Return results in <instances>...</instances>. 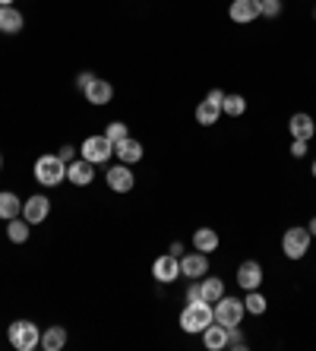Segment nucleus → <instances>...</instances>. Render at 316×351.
Listing matches in <instances>:
<instances>
[{"label": "nucleus", "instance_id": "b1692460", "mask_svg": "<svg viewBox=\"0 0 316 351\" xmlns=\"http://www.w3.org/2000/svg\"><path fill=\"white\" fill-rule=\"evenodd\" d=\"M199 288H203V301H209V304H215L219 298H225V278H219V276H209V278H199Z\"/></svg>", "mask_w": 316, "mask_h": 351}, {"label": "nucleus", "instance_id": "1a4fd4ad", "mask_svg": "<svg viewBox=\"0 0 316 351\" xmlns=\"http://www.w3.org/2000/svg\"><path fill=\"white\" fill-rule=\"evenodd\" d=\"M51 215V199L45 193H32L29 199H23V219L29 225H41Z\"/></svg>", "mask_w": 316, "mask_h": 351}, {"label": "nucleus", "instance_id": "f3484780", "mask_svg": "<svg viewBox=\"0 0 316 351\" xmlns=\"http://www.w3.org/2000/svg\"><path fill=\"white\" fill-rule=\"evenodd\" d=\"M288 130H291V136L294 139H313V133H316V121L307 114V111H297V114L288 121Z\"/></svg>", "mask_w": 316, "mask_h": 351}, {"label": "nucleus", "instance_id": "58836bf2", "mask_svg": "<svg viewBox=\"0 0 316 351\" xmlns=\"http://www.w3.org/2000/svg\"><path fill=\"white\" fill-rule=\"evenodd\" d=\"M313 19H316V10H313Z\"/></svg>", "mask_w": 316, "mask_h": 351}, {"label": "nucleus", "instance_id": "473e14b6", "mask_svg": "<svg viewBox=\"0 0 316 351\" xmlns=\"http://www.w3.org/2000/svg\"><path fill=\"white\" fill-rule=\"evenodd\" d=\"M92 80H95V73H89V70H86V73L76 76V86H80V89H86V86H89Z\"/></svg>", "mask_w": 316, "mask_h": 351}, {"label": "nucleus", "instance_id": "e433bc0d", "mask_svg": "<svg viewBox=\"0 0 316 351\" xmlns=\"http://www.w3.org/2000/svg\"><path fill=\"white\" fill-rule=\"evenodd\" d=\"M310 171H313V178H316V158H313V165H310Z\"/></svg>", "mask_w": 316, "mask_h": 351}, {"label": "nucleus", "instance_id": "9d476101", "mask_svg": "<svg viewBox=\"0 0 316 351\" xmlns=\"http://www.w3.org/2000/svg\"><path fill=\"white\" fill-rule=\"evenodd\" d=\"M152 278L155 282H162V285H171V282H178L180 278V256L174 254H165L152 263Z\"/></svg>", "mask_w": 316, "mask_h": 351}, {"label": "nucleus", "instance_id": "aec40b11", "mask_svg": "<svg viewBox=\"0 0 316 351\" xmlns=\"http://www.w3.org/2000/svg\"><path fill=\"white\" fill-rule=\"evenodd\" d=\"M221 244V237L215 228H196L193 231V247L199 250V254H215Z\"/></svg>", "mask_w": 316, "mask_h": 351}, {"label": "nucleus", "instance_id": "20e7f679", "mask_svg": "<svg viewBox=\"0 0 316 351\" xmlns=\"http://www.w3.org/2000/svg\"><path fill=\"white\" fill-rule=\"evenodd\" d=\"M310 241H313L310 228H304V225H294V228H288L282 234L284 256H288V260H304V256L310 254Z\"/></svg>", "mask_w": 316, "mask_h": 351}, {"label": "nucleus", "instance_id": "9b49d317", "mask_svg": "<svg viewBox=\"0 0 316 351\" xmlns=\"http://www.w3.org/2000/svg\"><path fill=\"white\" fill-rule=\"evenodd\" d=\"M66 180L73 184V187H89L92 180H95V165L86 162V158H73V162L66 165Z\"/></svg>", "mask_w": 316, "mask_h": 351}, {"label": "nucleus", "instance_id": "2eb2a0df", "mask_svg": "<svg viewBox=\"0 0 316 351\" xmlns=\"http://www.w3.org/2000/svg\"><path fill=\"white\" fill-rule=\"evenodd\" d=\"M82 95H86V101H89V105L101 108V105H108V101L114 98V86L108 80H98V76H95V80L82 89Z\"/></svg>", "mask_w": 316, "mask_h": 351}, {"label": "nucleus", "instance_id": "2f4dec72", "mask_svg": "<svg viewBox=\"0 0 316 351\" xmlns=\"http://www.w3.org/2000/svg\"><path fill=\"white\" fill-rule=\"evenodd\" d=\"M57 156L64 158V162H66V165L73 162V158H80V156H76V149H73V146H60V152H57Z\"/></svg>", "mask_w": 316, "mask_h": 351}, {"label": "nucleus", "instance_id": "c9c22d12", "mask_svg": "<svg viewBox=\"0 0 316 351\" xmlns=\"http://www.w3.org/2000/svg\"><path fill=\"white\" fill-rule=\"evenodd\" d=\"M0 7H13V0H0Z\"/></svg>", "mask_w": 316, "mask_h": 351}, {"label": "nucleus", "instance_id": "a878e982", "mask_svg": "<svg viewBox=\"0 0 316 351\" xmlns=\"http://www.w3.org/2000/svg\"><path fill=\"white\" fill-rule=\"evenodd\" d=\"M243 111H247V98H243V95H228V92H225V101H221V114L241 117Z\"/></svg>", "mask_w": 316, "mask_h": 351}, {"label": "nucleus", "instance_id": "a211bd4d", "mask_svg": "<svg viewBox=\"0 0 316 351\" xmlns=\"http://www.w3.org/2000/svg\"><path fill=\"white\" fill-rule=\"evenodd\" d=\"M199 335H203V345H206L209 351L228 348V329L221 326V323H215V319H212V323H209V326H206Z\"/></svg>", "mask_w": 316, "mask_h": 351}, {"label": "nucleus", "instance_id": "393cba45", "mask_svg": "<svg viewBox=\"0 0 316 351\" xmlns=\"http://www.w3.org/2000/svg\"><path fill=\"white\" fill-rule=\"evenodd\" d=\"M243 307H247V313H253V317H263L269 307V301L263 298L260 288H253V291H247V298H243Z\"/></svg>", "mask_w": 316, "mask_h": 351}, {"label": "nucleus", "instance_id": "f257e3e1", "mask_svg": "<svg viewBox=\"0 0 316 351\" xmlns=\"http://www.w3.org/2000/svg\"><path fill=\"white\" fill-rule=\"evenodd\" d=\"M35 180H38L41 187H57V184H64L66 180V162L60 156H38L35 158V168H32Z\"/></svg>", "mask_w": 316, "mask_h": 351}, {"label": "nucleus", "instance_id": "4c0bfd02", "mask_svg": "<svg viewBox=\"0 0 316 351\" xmlns=\"http://www.w3.org/2000/svg\"><path fill=\"white\" fill-rule=\"evenodd\" d=\"M0 171H3V152H0Z\"/></svg>", "mask_w": 316, "mask_h": 351}, {"label": "nucleus", "instance_id": "4be33fe9", "mask_svg": "<svg viewBox=\"0 0 316 351\" xmlns=\"http://www.w3.org/2000/svg\"><path fill=\"white\" fill-rule=\"evenodd\" d=\"M64 345H66V329L64 326L41 329V348H45V351H60Z\"/></svg>", "mask_w": 316, "mask_h": 351}, {"label": "nucleus", "instance_id": "dca6fc26", "mask_svg": "<svg viewBox=\"0 0 316 351\" xmlns=\"http://www.w3.org/2000/svg\"><path fill=\"white\" fill-rule=\"evenodd\" d=\"M114 156L121 158L123 165H136V162H143L146 149H143V143H139V139L127 136V139H121V143H114Z\"/></svg>", "mask_w": 316, "mask_h": 351}, {"label": "nucleus", "instance_id": "f03ea898", "mask_svg": "<svg viewBox=\"0 0 316 351\" xmlns=\"http://www.w3.org/2000/svg\"><path fill=\"white\" fill-rule=\"evenodd\" d=\"M7 339L16 351H35L41 348V329L35 326L32 319H13L7 329Z\"/></svg>", "mask_w": 316, "mask_h": 351}, {"label": "nucleus", "instance_id": "7c9ffc66", "mask_svg": "<svg viewBox=\"0 0 316 351\" xmlns=\"http://www.w3.org/2000/svg\"><path fill=\"white\" fill-rule=\"evenodd\" d=\"M307 149H310L307 139H294V143H291V156L294 158H304V156H307Z\"/></svg>", "mask_w": 316, "mask_h": 351}, {"label": "nucleus", "instance_id": "6ab92c4d", "mask_svg": "<svg viewBox=\"0 0 316 351\" xmlns=\"http://www.w3.org/2000/svg\"><path fill=\"white\" fill-rule=\"evenodd\" d=\"M25 25V16L16 7H0V32L3 35H19Z\"/></svg>", "mask_w": 316, "mask_h": 351}, {"label": "nucleus", "instance_id": "f704fd0d", "mask_svg": "<svg viewBox=\"0 0 316 351\" xmlns=\"http://www.w3.org/2000/svg\"><path fill=\"white\" fill-rule=\"evenodd\" d=\"M310 234L316 237V215H313V219H310Z\"/></svg>", "mask_w": 316, "mask_h": 351}, {"label": "nucleus", "instance_id": "4468645a", "mask_svg": "<svg viewBox=\"0 0 316 351\" xmlns=\"http://www.w3.org/2000/svg\"><path fill=\"white\" fill-rule=\"evenodd\" d=\"M228 16L234 19L237 25H247L253 19H260V0H234L228 7Z\"/></svg>", "mask_w": 316, "mask_h": 351}, {"label": "nucleus", "instance_id": "423d86ee", "mask_svg": "<svg viewBox=\"0 0 316 351\" xmlns=\"http://www.w3.org/2000/svg\"><path fill=\"white\" fill-rule=\"evenodd\" d=\"M82 158L92 165H108V158L114 156V143L105 136V133H95V136H86L82 139Z\"/></svg>", "mask_w": 316, "mask_h": 351}, {"label": "nucleus", "instance_id": "7ed1b4c3", "mask_svg": "<svg viewBox=\"0 0 316 351\" xmlns=\"http://www.w3.org/2000/svg\"><path fill=\"white\" fill-rule=\"evenodd\" d=\"M212 319H215V311H212L209 301H196V304H186L184 311H180V329L184 332H203L209 326Z\"/></svg>", "mask_w": 316, "mask_h": 351}, {"label": "nucleus", "instance_id": "c85d7f7f", "mask_svg": "<svg viewBox=\"0 0 316 351\" xmlns=\"http://www.w3.org/2000/svg\"><path fill=\"white\" fill-rule=\"evenodd\" d=\"M228 348H237V351H243L247 348V339L241 335V329H228Z\"/></svg>", "mask_w": 316, "mask_h": 351}, {"label": "nucleus", "instance_id": "bb28decb", "mask_svg": "<svg viewBox=\"0 0 316 351\" xmlns=\"http://www.w3.org/2000/svg\"><path fill=\"white\" fill-rule=\"evenodd\" d=\"M284 10V0H260V16L263 19H278Z\"/></svg>", "mask_w": 316, "mask_h": 351}, {"label": "nucleus", "instance_id": "72a5a7b5", "mask_svg": "<svg viewBox=\"0 0 316 351\" xmlns=\"http://www.w3.org/2000/svg\"><path fill=\"white\" fill-rule=\"evenodd\" d=\"M168 254H174V256H184V244H180V241H174V244H171V250Z\"/></svg>", "mask_w": 316, "mask_h": 351}, {"label": "nucleus", "instance_id": "6e6552de", "mask_svg": "<svg viewBox=\"0 0 316 351\" xmlns=\"http://www.w3.org/2000/svg\"><path fill=\"white\" fill-rule=\"evenodd\" d=\"M105 184L114 190V193H130L133 187H136V178H133V165H114V168H108L105 174Z\"/></svg>", "mask_w": 316, "mask_h": 351}, {"label": "nucleus", "instance_id": "f8f14e48", "mask_svg": "<svg viewBox=\"0 0 316 351\" xmlns=\"http://www.w3.org/2000/svg\"><path fill=\"white\" fill-rule=\"evenodd\" d=\"M237 285L243 288V291H253V288L263 285V266L256 260H243L241 266H237Z\"/></svg>", "mask_w": 316, "mask_h": 351}, {"label": "nucleus", "instance_id": "0eeeda50", "mask_svg": "<svg viewBox=\"0 0 316 351\" xmlns=\"http://www.w3.org/2000/svg\"><path fill=\"white\" fill-rule=\"evenodd\" d=\"M221 101H225V92L209 89V95L196 105V123H199V127H212V123L221 117Z\"/></svg>", "mask_w": 316, "mask_h": 351}, {"label": "nucleus", "instance_id": "ddd939ff", "mask_svg": "<svg viewBox=\"0 0 316 351\" xmlns=\"http://www.w3.org/2000/svg\"><path fill=\"white\" fill-rule=\"evenodd\" d=\"M180 272H184V278H203L209 276V254H184L180 256Z\"/></svg>", "mask_w": 316, "mask_h": 351}, {"label": "nucleus", "instance_id": "412c9836", "mask_svg": "<svg viewBox=\"0 0 316 351\" xmlns=\"http://www.w3.org/2000/svg\"><path fill=\"white\" fill-rule=\"evenodd\" d=\"M16 215H23V199L13 190H0V219L10 221V219H16Z\"/></svg>", "mask_w": 316, "mask_h": 351}, {"label": "nucleus", "instance_id": "5701e85b", "mask_svg": "<svg viewBox=\"0 0 316 351\" xmlns=\"http://www.w3.org/2000/svg\"><path fill=\"white\" fill-rule=\"evenodd\" d=\"M29 234H32V225H29L23 215H16V219L7 221V237H10V244H25V241H29Z\"/></svg>", "mask_w": 316, "mask_h": 351}, {"label": "nucleus", "instance_id": "39448f33", "mask_svg": "<svg viewBox=\"0 0 316 351\" xmlns=\"http://www.w3.org/2000/svg\"><path fill=\"white\" fill-rule=\"evenodd\" d=\"M215 323H221L225 329H234V326H241L243 323V317H247V307H243V301L241 298H219L215 301Z\"/></svg>", "mask_w": 316, "mask_h": 351}, {"label": "nucleus", "instance_id": "c756f323", "mask_svg": "<svg viewBox=\"0 0 316 351\" xmlns=\"http://www.w3.org/2000/svg\"><path fill=\"white\" fill-rule=\"evenodd\" d=\"M196 301H203V288H199V278H196L193 285L186 288V304H196Z\"/></svg>", "mask_w": 316, "mask_h": 351}, {"label": "nucleus", "instance_id": "cd10ccee", "mask_svg": "<svg viewBox=\"0 0 316 351\" xmlns=\"http://www.w3.org/2000/svg\"><path fill=\"white\" fill-rule=\"evenodd\" d=\"M105 136L111 139V143H121V139L130 136V130H127V123H123V121H111L105 127Z\"/></svg>", "mask_w": 316, "mask_h": 351}]
</instances>
